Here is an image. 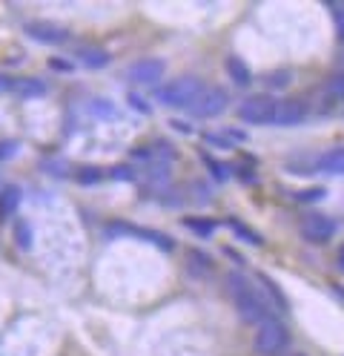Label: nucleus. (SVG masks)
Returning a JSON list of instances; mask_svg holds the SVG:
<instances>
[{
	"label": "nucleus",
	"mask_w": 344,
	"mask_h": 356,
	"mask_svg": "<svg viewBox=\"0 0 344 356\" xmlns=\"http://www.w3.org/2000/svg\"><path fill=\"white\" fill-rule=\"evenodd\" d=\"M204 81L198 75H178L170 83H164L158 89V101L170 106V109H190L193 101L204 92Z\"/></svg>",
	"instance_id": "nucleus-1"
},
{
	"label": "nucleus",
	"mask_w": 344,
	"mask_h": 356,
	"mask_svg": "<svg viewBox=\"0 0 344 356\" xmlns=\"http://www.w3.org/2000/svg\"><path fill=\"white\" fill-rule=\"evenodd\" d=\"M259 356H281L290 348V330L281 319H270L261 327H256V339H252Z\"/></svg>",
	"instance_id": "nucleus-2"
},
{
	"label": "nucleus",
	"mask_w": 344,
	"mask_h": 356,
	"mask_svg": "<svg viewBox=\"0 0 344 356\" xmlns=\"http://www.w3.org/2000/svg\"><path fill=\"white\" fill-rule=\"evenodd\" d=\"M227 106H229V92L224 86H206L204 92L193 101V106L187 109L190 118L195 121H206V118H218L227 113Z\"/></svg>",
	"instance_id": "nucleus-3"
},
{
	"label": "nucleus",
	"mask_w": 344,
	"mask_h": 356,
	"mask_svg": "<svg viewBox=\"0 0 344 356\" xmlns=\"http://www.w3.org/2000/svg\"><path fill=\"white\" fill-rule=\"evenodd\" d=\"M233 302H236V310H238V316H241L244 325H256V327H261L264 322L275 319V316H272V310H270V305H267V299L256 291V287L244 291V293L236 296Z\"/></svg>",
	"instance_id": "nucleus-4"
},
{
	"label": "nucleus",
	"mask_w": 344,
	"mask_h": 356,
	"mask_svg": "<svg viewBox=\"0 0 344 356\" xmlns=\"http://www.w3.org/2000/svg\"><path fill=\"white\" fill-rule=\"evenodd\" d=\"M275 106H279V101H275L272 95H247L241 104H238V118L244 124H252V127H264V124H272L275 118Z\"/></svg>",
	"instance_id": "nucleus-5"
},
{
	"label": "nucleus",
	"mask_w": 344,
	"mask_h": 356,
	"mask_svg": "<svg viewBox=\"0 0 344 356\" xmlns=\"http://www.w3.org/2000/svg\"><path fill=\"white\" fill-rule=\"evenodd\" d=\"M336 233H338V221L325 216V213H310L302 221V236L310 244H327V241H333Z\"/></svg>",
	"instance_id": "nucleus-6"
},
{
	"label": "nucleus",
	"mask_w": 344,
	"mask_h": 356,
	"mask_svg": "<svg viewBox=\"0 0 344 356\" xmlns=\"http://www.w3.org/2000/svg\"><path fill=\"white\" fill-rule=\"evenodd\" d=\"M23 32L35 43H40V47H58V43H66V38H69V32L63 26L52 24V20H26Z\"/></svg>",
	"instance_id": "nucleus-7"
},
{
	"label": "nucleus",
	"mask_w": 344,
	"mask_h": 356,
	"mask_svg": "<svg viewBox=\"0 0 344 356\" xmlns=\"http://www.w3.org/2000/svg\"><path fill=\"white\" fill-rule=\"evenodd\" d=\"M167 72V63L161 58H144V60H135L129 70H126V78L132 83H141V86H152L158 83L161 78H164Z\"/></svg>",
	"instance_id": "nucleus-8"
},
{
	"label": "nucleus",
	"mask_w": 344,
	"mask_h": 356,
	"mask_svg": "<svg viewBox=\"0 0 344 356\" xmlns=\"http://www.w3.org/2000/svg\"><path fill=\"white\" fill-rule=\"evenodd\" d=\"M307 115H310V104L304 98H284V101H279V106H275L272 124L275 127H295Z\"/></svg>",
	"instance_id": "nucleus-9"
},
{
	"label": "nucleus",
	"mask_w": 344,
	"mask_h": 356,
	"mask_svg": "<svg viewBox=\"0 0 344 356\" xmlns=\"http://www.w3.org/2000/svg\"><path fill=\"white\" fill-rule=\"evenodd\" d=\"M75 58L81 60V66H86V70H106V66L112 63V55L106 49H101V47H92V43L78 47Z\"/></svg>",
	"instance_id": "nucleus-10"
},
{
	"label": "nucleus",
	"mask_w": 344,
	"mask_h": 356,
	"mask_svg": "<svg viewBox=\"0 0 344 356\" xmlns=\"http://www.w3.org/2000/svg\"><path fill=\"white\" fill-rule=\"evenodd\" d=\"M316 172L344 175V147H333V149H327V152L316 155Z\"/></svg>",
	"instance_id": "nucleus-11"
},
{
	"label": "nucleus",
	"mask_w": 344,
	"mask_h": 356,
	"mask_svg": "<svg viewBox=\"0 0 344 356\" xmlns=\"http://www.w3.org/2000/svg\"><path fill=\"white\" fill-rule=\"evenodd\" d=\"M181 225L187 227L190 233H195L198 238H210V236H215V230H218V221L210 218V216H183Z\"/></svg>",
	"instance_id": "nucleus-12"
},
{
	"label": "nucleus",
	"mask_w": 344,
	"mask_h": 356,
	"mask_svg": "<svg viewBox=\"0 0 344 356\" xmlns=\"http://www.w3.org/2000/svg\"><path fill=\"white\" fill-rule=\"evenodd\" d=\"M227 75L233 78V83H236V86H241V89H247V86L252 83V72H249V66H247L241 58H236V55H229V58H227Z\"/></svg>",
	"instance_id": "nucleus-13"
},
{
	"label": "nucleus",
	"mask_w": 344,
	"mask_h": 356,
	"mask_svg": "<svg viewBox=\"0 0 344 356\" xmlns=\"http://www.w3.org/2000/svg\"><path fill=\"white\" fill-rule=\"evenodd\" d=\"M187 270H190V276H195V279H206L213 273V259L206 256L204 250H193L190 256H187Z\"/></svg>",
	"instance_id": "nucleus-14"
},
{
	"label": "nucleus",
	"mask_w": 344,
	"mask_h": 356,
	"mask_svg": "<svg viewBox=\"0 0 344 356\" xmlns=\"http://www.w3.org/2000/svg\"><path fill=\"white\" fill-rule=\"evenodd\" d=\"M20 187L17 184H9V187H3L0 190V218H9L12 213H17V207H20Z\"/></svg>",
	"instance_id": "nucleus-15"
},
{
	"label": "nucleus",
	"mask_w": 344,
	"mask_h": 356,
	"mask_svg": "<svg viewBox=\"0 0 344 356\" xmlns=\"http://www.w3.org/2000/svg\"><path fill=\"white\" fill-rule=\"evenodd\" d=\"M20 98H43L46 95V83L38 78H15V89Z\"/></svg>",
	"instance_id": "nucleus-16"
},
{
	"label": "nucleus",
	"mask_w": 344,
	"mask_h": 356,
	"mask_svg": "<svg viewBox=\"0 0 344 356\" xmlns=\"http://www.w3.org/2000/svg\"><path fill=\"white\" fill-rule=\"evenodd\" d=\"M135 236L144 238V241H149V244H155L161 253H172V250H175V238L167 236V233H161V230H138V227H135Z\"/></svg>",
	"instance_id": "nucleus-17"
},
{
	"label": "nucleus",
	"mask_w": 344,
	"mask_h": 356,
	"mask_svg": "<svg viewBox=\"0 0 344 356\" xmlns=\"http://www.w3.org/2000/svg\"><path fill=\"white\" fill-rule=\"evenodd\" d=\"M104 170L101 167H95V164H83V167H78L75 170V184H81V187H95V184H101L104 181Z\"/></svg>",
	"instance_id": "nucleus-18"
},
{
	"label": "nucleus",
	"mask_w": 344,
	"mask_h": 356,
	"mask_svg": "<svg viewBox=\"0 0 344 356\" xmlns=\"http://www.w3.org/2000/svg\"><path fill=\"white\" fill-rule=\"evenodd\" d=\"M321 92H325L327 101H344V70L333 72V75L325 81V86H321Z\"/></svg>",
	"instance_id": "nucleus-19"
},
{
	"label": "nucleus",
	"mask_w": 344,
	"mask_h": 356,
	"mask_svg": "<svg viewBox=\"0 0 344 356\" xmlns=\"http://www.w3.org/2000/svg\"><path fill=\"white\" fill-rule=\"evenodd\" d=\"M224 287H227V293L236 299V296H241L244 291H249L252 282H249L241 270H233V273H227V276H224Z\"/></svg>",
	"instance_id": "nucleus-20"
},
{
	"label": "nucleus",
	"mask_w": 344,
	"mask_h": 356,
	"mask_svg": "<svg viewBox=\"0 0 344 356\" xmlns=\"http://www.w3.org/2000/svg\"><path fill=\"white\" fill-rule=\"evenodd\" d=\"M227 225H229V230L236 233V238H241V241L252 244V248H261V244H264V238H261L256 230H249V227L244 225V221H238V218H229Z\"/></svg>",
	"instance_id": "nucleus-21"
},
{
	"label": "nucleus",
	"mask_w": 344,
	"mask_h": 356,
	"mask_svg": "<svg viewBox=\"0 0 344 356\" xmlns=\"http://www.w3.org/2000/svg\"><path fill=\"white\" fill-rule=\"evenodd\" d=\"M89 109H92V115L101 118V121H115L118 118V106H115L109 98H95L89 104Z\"/></svg>",
	"instance_id": "nucleus-22"
},
{
	"label": "nucleus",
	"mask_w": 344,
	"mask_h": 356,
	"mask_svg": "<svg viewBox=\"0 0 344 356\" xmlns=\"http://www.w3.org/2000/svg\"><path fill=\"white\" fill-rule=\"evenodd\" d=\"M259 282H261V284L267 287V291H270V302H272V305H279L281 310H290V302H287L284 291H281V287L275 284V282H272L270 276H264V273H261V276H259Z\"/></svg>",
	"instance_id": "nucleus-23"
},
{
	"label": "nucleus",
	"mask_w": 344,
	"mask_h": 356,
	"mask_svg": "<svg viewBox=\"0 0 344 356\" xmlns=\"http://www.w3.org/2000/svg\"><path fill=\"white\" fill-rule=\"evenodd\" d=\"M152 152H155V161H164V164H172V161L178 159V149H175L167 138H158V141L152 144Z\"/></svg>",
	"instance_id": "nucleus-24"
},
{
	"label": "nucleus",
	"mask_w": 344,
	"mask_h": 356,
	"mask_svg": "<svg viewBox=\"0 0 344 356\" xmlns=\"http://www.w3.org/2000/svg\"><path fill=\"white\" fill-rule=\"evenodd\" d=\"M290 81H293V72L290 70H272V72L264 75V86L267 89H287Z\"/></svg>",
	"instance_id": "nucleus-25"
},
{
	"label": "nucleus",
	"mask_w": 344,
	"mask_h": 356,
	"mask_svg": "<svg viewBox=\"0 0 344 356\" xmlns=\"http://www.w3.org/2000/svg\"><path fill=\"white\" fill-rule=\"evenodd\" d=\"M15 241L20 250H32V227L29 221H17L15 225Z\"/></svg>",
	"instance_id": "nucleus-26"
},
{
	"label": "nucleus",
	"mask_w": 344,
	"mask_h": 356,
	"mask_svg": "<svg viewBox=\"0 0 344 356\" xmlns=\"http://www.w3.org/2000/svg\"><path fill=\"white\" fill-rule=\"evenodd\" d=\"M330 15H333V29H336V38L344 47V3H327Z\"/></svg>",
	"instance_id": "nucleus-27"
},
{
	"label": "nucleus",
	"mask_w": 344,
	"mask_h": 356,
	"mask_svg": "<svg viewBox=\"0 0 344 356\" xmlns=\"http://www.w3.org/2000/svg\"><path fill=\"white\" fill-rule=\"evenodd\" d=\"M204 164H206V170H210V175L215 178V181H218V184L229 181V170H227V164H221V161L210 159V155H204Z\"/></svg>",
	"instance_id": "nucleus-28"
},
{
	"label": "nucleus",
	"mask_w": 344,
	"mask_h": 356,
	"mask_svg": "<svg viewBox=\"0 0 344 356\" xmlns=\"http://www.w3.org/2000/svg\"><path fill=\"white\" fill-rule=\"evenodd\" d=\"M126 104L135 109L138 115H149V113H152V104H149L144 95H138V92H129V95H126Z\"/></svg>",
	"instance_id": "nucleus-29"
},
{
	"label": "nucleus",
	"mask_w": 344,
	"mask_h": 356,
	"mask_svg": "<svg viewBox=\"0 0 344 356\" xmlns=\"http://www.w3.org/2000/svg\"><path fill=\"white\" fill-rule=\"evenodd\" d=\"M204 141L210 144V147H215V149H233L236 147L233 141L224 136V132H204Z\"/></svg>",
	"instance_id": "nucleus-30"
},
{
	"label": "nucleus",
	"mask_w": 344,
	"mask_h": 356,
	"mask_svg": "<svg viewBox=\"0 0 344 356\" xmlns=\"http://www.w3.org/2000/svg\"><path fill=\"white\" fill-rule=\"evenodd\" d=\"M161 202H164V207H181L183 204V190L181 187H170L161 193Z\"/></svg>",
	"instance_id": "nucleus-31"
},
{
	"label": "nucleus",
	"mask_w": 344,
	"mask_h": 356,
	"mask_svg": "<svg viewBox=\"0 0 344 356\" xmlns=\"http://www.w3.org/2000/svg\"><path fill=\"white\" fill-rule=\"evenodd\" d=\"M129 159H135L138 164H152L155 161V152H152V147H132L129 149Z\"/></svg>",
	"instance_id": "nucleus-32"
},
{
	"label": "nucleus",
	"mask_w": 344,
	"mask_h": 356,
	"mask_svg": "<svg viewBox=\"0 0 344 356\" xmlns=\"http://www.w3.org/2000/svg\"><path fill=\"white\" fill-rule=\"evenodd\" d=\"M20 152V141H12V138H3L0 141V161H9Z\"/></svg>",
	"instance_id": "nucleus-33"
},
{
	"label": "nucleus",
	"mask_w": 344,
	"mask_h": 356,
	"mask_svg": "<svg viewBox=\"0 0 344 356\" xmlns=\"http://www.w3.org/2000/svg\"><path fill=\"white\" fill-rule=\"evenodd\" d=\"M43 170H46V172H52V175H58V178H66L69 172H72L63 159H58V161H43Z\"/></svg>",
	"instance_id": "nucleus-34"
},
{
	"label": "nucleus",
	"mask_w": 344,
	"mask_h": 356,
	"mask_svg": "<svg viewBox=\"0 0 344 356\" xmlns=\"http://www.w3.org/2000/svg\"><path fill=\"white\" fill-rule=\"evenodd\" d=\"M325 195H327V190H321V187H313V190H298V193H295V202H321Z\"/></svg>",
	"instance_id": "nucleus-35"
},
{
	"label": "nucleus",
	"mask_w": 344,
	"mask_h": 356,
	"mask_svg": "<svg viewBox=\"0 0 344 356\" xmlns=\"http://www.w3.org/2000/svg\"><path fill=\"white\" fill-rule=\"evenodd\" d=\"M109 175L115 178V181H132V178H135V170H132L129 164H115V167L109 170Z\"/></svg>",
	"instance_id": "nucleus-36"
},
{
	"label": "nucleus",
	"mask_w": 344,
	"mask_h": 356,
	"mask_svg": "<svg viewBox=\"0 0 344 356\" xmlns=\"http://www.w3.org/2000/svg\"><path fill=\"white\" fill-rule=\"evenodd\" d=\"M49 70H55L60 75H72L75 66H72V60H66V58H49Z\"/></svg>",
	"instance_id": "nucleus-37"
},
{
	"label": "nucleus",
	"mask_w": 344,
	"mask_h": 356,
	"mask_svg": "<svg viewBox=\"0 0 344 356\" xmlns=\"http://www.w3.org/2000/svg\"><path fill=\"white\" fill-rule=\"evenodd\" d=\"M224 136H227L229 141H233V144H238V141L244 144V141L249 138V136H247V132H244V129H238V127H227V129H224Z\"/></svg>",
	"instance_id": "nucleus-38"
},
{
	"label": "nucleus",
	"mask_w": 344,
	"mask_h": 356,
	"mask_svg": "<svg viewBox=\"0 0 344 356\" xmlns=\"http://www.w3.org/2000/svg\"><path fill=\"white\" fill-rule=\"evenodd\" d=\"M170 129H175V132H181V136H193V127L190 124H183V121H170Z\"/></svg>",
	"instance_id": "nucleus-39"
},
{
	"label": "nucleus",
	"mask_w": 344,
	"mask_h": 356,
	"mask_svg": "<svg viewBox=\"0 0 344 356\" xmlns=\"http://www.w3.org/2000/svg\"><path fill=\"white\" fill-rule=\"evenodd\" d=\"M221 250H224V256H229V259H233V261H236L238 267H244V264H247V259H244L241 253H236L233 248H221Z\"/></svg>",
	"instance_id": "nucleus-40"
},
{
	"label": "nucleus",
	"mask_w": 344,
	"mask_h": 356,
	"mask_svg": "<svg viewBox=\"0 0 344 356\" xmlns=\"http://www.w3.org/2000/svg\"><path fill=\"white\" fill-rule=\"evenodd\" d=\"M12 89H15V78L0 72V92H12Z\"/></svg>",
	"instance_id": "nucleus-41"
},
{
	"label": "nucleus",
	"mask_w": 344,
	"mask_h": 356,
	"mask_svg": "<svg viewBox=\"0 0 344 356\" xmlns=\"http://www.w3.org/2000/svg\"><path fill=\"white\" fill-rule=\"evenodd\" d=\"M336 267H338V270L344 273V244H341V248L336 250Z\"/></svg>",
	"instance_id": "nucleus-42"
},
{
	"label": "nucleus",
	"mask_w": 344,
	"mask_h": 356,
	"mask_svg": "<svg viewBox=\"0 0 344 356\" xmlns=\"http://www.w3.org/2000/svg\"><path fill=\"white\" fill-rule=\"evenodd\" d=\"M338 60H341V66H344V52H341V55H338Z\"/></svg>",
	"instance_id": "nucleus-43"
},
{
	"label": "nucleus",
	"mask_w": 344,
	"mask_h": 356,
	"mask_svg": "<svg viewBox=\"0 0 344 356\" xmlns=\"http://www.w3.org/2000/svg\"><path fill=\"white\" fill-rule=\"evenodd\" d=\"M290 356H307V353H290Z\"/></svg>",
	"instance_id": "nucleus-44"
}]
</instances>
